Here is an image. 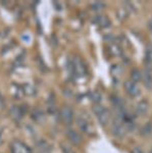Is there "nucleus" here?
I'll return each mask as SVG.
<instances>
[{"label": "nucleus", "mask_w": 152, "mask_h": 153, "mask_svg": "<svg viewBox=\"0 0 152 153\" xmlns=\"http://www.w3.org/2000/svg\"><path fill=\"white\" fill-rule=\"evenodd\" d=\"M65 136H67V139L70 144L75 145V146H80L83 143V137L81 136L79 132H77L73 129H67L65 131Z\"/></svg>", "instance_id": "obj_6"}, {"label": "nucleus", "mask_w": 152, "mask_h": 153, "mask_svg": "<svg viewBox=\"0 0 152 153\" xmlns=\"http://www.w3.org/2000/svg\"><path fill=\"white\" fill-rule=\"evenodd\" d=\"M10 152L11 153H31V148L19 140H14L10 144Z\"/></svg>", "instance_id": "obj_7"}, {"label": "nucleus", "mask_w": 152, "mask_h": 153, "mask_svg": "<svg viewBox=\"0 0 152 153\" xmlns=\"http://www.w3.org/2000/svg\"><path fill=\"white\" fill-rule=\"evenodd\" d=\"M131 153H144L143 150L141 149L140 147H135L133 150H132Z\"/></svg>", "instance_id": "obj_24"}, {"label": "nucleus", "mask_w": 152, "mask_h": 153, "mask_svg": "<svg viewBox=\"0 0 152 153\" xmlns=\"http://www.w3.org/2000/svg\"><path fill=\"white\" fill-rule=\"evenodd\" d=\"M22 88H23V92L27 95H34L36 93L35 89L32 87L31 85H29V84H24Z\"/></svg>", "instance_id": "obj_21"}, {"label": "nucleus", "mask_w": 152, "mask_h": 153, "mask_svg": "<svg viewBox=\"0 0 152 153\" xmlns=\"http://www.w3.org/2000/svg\"><path fill=\"white\" fill-rule=\"evenodd\" d=\"M149 153H152V149L150 150V152H149Z\"/></svg>", "instance_id": "obj_27"}, {"label": "nucleus", "mask_w": 152, "mask_h": 153, "mask_svg": "<svg viewBox=\"0 0 152 153\" xmlns=\"http://www.w3.org/2000/svg\"><path fill=\"white\" fill-rule=\"evenodd\" d=\"M59 118L65 126H70L75 120V113L70 106L63 105L59 110Z\"/></svg>", "instance_id": "obj_4"}, {"label": "nucleus", "mask_w": 152, "mask_h": 153, "mask_svg": "<svg viewBox=\"0 0 152 153\" xmlns=\"http://www.w3.org/2000/svg\"><path fill=\"white\" fill-rule=\"evenodd\" d=\"M24 113H26V109L24 106H13L10 109V117L16 122L23 118Z\"/></svg>", "instance_id": "obj_10"}, {"label": "nucleus", "mask_w": 152, "mask_h": 153, "mask_svg": "<svg viewBox=\"0 0 152 153\" xmlns=\"http://www.w3.org/2000/svg\"><path fill=\"white\" fill-rule=\"evenodd\" d=\"M55 109H56L55 100L49 98V100H48V112L49 113H54Z\"/></svg>", "instance_id": "obj_23"}, {"label": "nucleus", "mask_w": 152, "mask_h": 153, "mask_svg": "<svg viewBox=\"0 0 152 153\" xmlns=\"http://www.w3.org/2000/svg\"><path fill=\"white\" fill-rule=\"evenodd\" d=\"M149 102L146 99H142L141 101H139L138 104L136 106V112L139 117H145L149 110Z\"/></svg>", "instance_id": "obj_9"}, {"label": "nucleus", "mask_w": 152, "mask_h": 153, "mask_svg": "<svg viewBox=\"0 0 152 153\" xmlns=\"http://www.w3.org/2000/svg\"><path fill=\"white\" fill-rule=\"evenodd\" d=\"M124 87H125V90H126L127 94H128L130 97H132V98L138 97V96L140 95V93H141L139 86L137 85L136 83L132 82L131 80L126 81L125 84H124Z\"/></svg>", "instance_id": "obj_8"}, {"label": "nucleus", "mask_w": 152, "mask_h": 153, "mask_svg": "<svg viewBox=\"0 0 152 153\" xmlns=\"http://www.w3.org/2000/svg\"><path fill=\"white\" fill-rule=\"evenodd\" d=\"M2 142H3V140H2V137H1V134H0V145L2 144Z\"/></svg>", "instance_id": "obj_26"}, {"label": "nucleus", "mask_w": 152, "mask_h": 153, "mask_svg": "<svg viewBox=\"0 0 152 153\" xmlns=\"http://www.w3.org/2000/svg\"><path fill=\"white\" fill-rule=\"evenodd\" d=\"M105 7V4L103 2H94V3L91 5V8L92 10L94 11H99V10H102Z\"/></svg>", "instance_id": "obj_22"}, {"label": "nucleus", "mask_w": 152, "mask_h": 153, "mask_svg": "<svg viewBox=\"0 0 152 153\" xmlns=\"http://www.w3.org/2000/svg\"><path fill=\"white\" fill-rule=\"evenodd\" d=\"M111 102L113 103V105L116 106V108H117L119 111L124 110V102H122V100L119 97V96L112 95L111 96Z\"/></svg>", "instance_id": "obj_16"}, {"label": "nucleus", "mask_w": 152, "mask_h": 153, "mask_svg": "<svg viewBox=\"0 0 152 153\" xmlns=\"http://www.w3.org/2000/svg\"><path fill=\"white\" fill-rule=\"evenodd\" d=\"M147 27H148V30H149V32L152 34V19H150L148 21V23H147Z\"/></svg>", "instance_id": "obj_25"}, {"label": "nucleus", "mask_w": 152, "mask_h": 153, "mask_svg": "<svg viewBox=\"0 0 152 153\" xmlns=\"http://www.w3.org/2000/svg\"><path fill=\"white\" fill-rule=\"evenodd\" d=\"M145 61L147 63L152 62V44H148L146 47V53H145Z\"/></svg>", "instance_id": "obj_20"}, {"label": "nucleus", "mask_w": 152, "mask_h": 153, "mask_svg": "<svg viewBox=\"0 0 152 153\" xmlns=\"http://www.w3.org/2000/svg\"><path fill=\"white\" fill-rule=\"evenodd\" d=\"M131 81L134 83H138L142 81V73L140 71L138 70V68H134V70H132L131 71Z\"/></svg>", "instance_id": "obj_15"}, {"label": "nucleus", "mask_w": 152, "mask_h": 153, "mask_svg": "<svg viewBox=\"0 0 152 153\" xmlns=\"http://www.w3.org/2000/svg\"><path fill=\"white\" fill-rule=\"evenodd\" d=\"M60 149L63 153H76L75 149H73V148L67 142L60 143Z\"/></svg>", "instance_id": "obj_19"}, {"label": "nucleus", "mask_w": 152, "mask_h": 153, "mask_svg": "<svg viewBox=\"0 0 152 153\" xmlns=\"http://www.w3.org/2000/svg\"><path fill=\"white\" fill-rule=\"evenodd\" d=\"M142 81H143L144 86H145L148 90H151L152 89V73L150 71L145 70L142 73Z\"/></svg>", "instance_id": "obj_11"}, {"label": "nucleus", "mask_w": 152, "mask_h": 153, "mask_svg": "<svg viewBox=\"0 0 152 153\" xmlns=\"http://www.w3.org/2000/svg\"><path fill=\"white\" fill-rule=\"evenodd\" d=\"M93 112L96 117L98 123L102 127H106L110 120V112L105 106L101 104H95L93 106Z\"/></svg>", "instance_id": "obj_2"}, {"label": "nucleus", "mask_w": 152, "mask_h": 153, "mask_svg": "<svg viewBox=\"0 0 152 153\" xmlns=\"http://www.w3.org/2000/svg\"><path fill=\"white\" fill-rule=\"evenodd\" d=\"M77 124L78 127L80 128V130L83 133H85L88 136H92L94 134V128L91 124V122L89 120V118L83 117V115H79L77 118Z\"/></svg>", "instance_id": "obj_5"}, {"label": "nucleus", "mask_w": 152, "mask_h": 153, "mask_svg": "<svg viewBox=\"0 0 152 153\" xmlns=\"http://www.w3.org/2000/svg\"><path fill=\"white\" fill-rule=\"evenodd\" d=\"M89 97L91 101H93L95 104H100V102L102 101V95L98 91H92V92H90Z\"/></svg>", "instance_id": "obj_18"}, {"label": "nucleus", "mask_w": 152, "mask_h": 153, "mask_svg": "<svg viewBox=\"0 0 152 153\" xmlns=\"http://www.w3.org/2000/svg\"><path fill=\"white\" fill-rule=\"evenodd\" d=\"M67 70L70 71V76H79V78L86 76V66L80 57H75L72 60H70Z\"/></svg>", "instance_id": "obj_1"}, {"label": "nucleus", "mask_w": 152, "mask_h": 153, "mask_svg": "<svg viewBox=\"0 0 152 153\" xmlns=\"http://www.w3.org/2000/svg\"><path fill=\"white\" fill-rule=\"evenodd\" d=\"M127 128L125 126L124 122L122 120V118L119 117H116L112 120V125H111V133L112 135L116 138L119 139H122L125 138V136L127 134Z\"/></svg>", "instance_id": "obj_3"}, {"label": "nucleus", "mask_w": 152, "mask_h": 153, "mask_svg": "<svg viewBox=\"0 0 152 153\" xmlns=\"http://www.w3.org/2000/svg\"><path fill=\"white\" fill-rule=\"evenodd\" d=\"M31 117L35 123L40 124V123H42L44 120L45 115H44V112L42 111V109H40V108H35V109L31 112Z\"/></svg>", "instance_id": "obj_12"}, {"label": "nucleus", "mask_w": 152, "mask_h": 153, "mask_svg": "<svg viewBox=\"0 0 152 153\" xmlns=\"http://www.w3.org/2000/svg\"><path fill=\"white\" fill-rule=\"evenodd\" d=\"M152 134V123H146L143 127L141 128V135L144 137H148Z\"/></svg>", "instance_id": "obj_17"}, {"label": "nucleus", "mask_w": 152, "mask_h": 153, "mask_svg": "<svg viewBox=\"0 0 152 153\" xmlns=\"http://www.w3.org/2000/svg\"><path fill=\"white\" fill-rule=\"evenodd\" d=\"M95 23H96L98 26L100 27H108L110 25V21L106 16H95Z\"/></svg>", "instance_id": "obj_14"}, {"label": "nucleus", "mask_w": 152, "mask_h": 153, "mask_svg": "<svg viewBox=\"0 0 152 153\" xmlns=\"http://www.w3.org/2000/svg\"><path fill=\"white\" fill-rule=\"evenodd\" d=\"M37 147H38V150L41 153H50L51 148L48 143L44 141V140H40V141L37 142Z\"/></svg>", "instance_id": "obj_13"}]
</instances>
